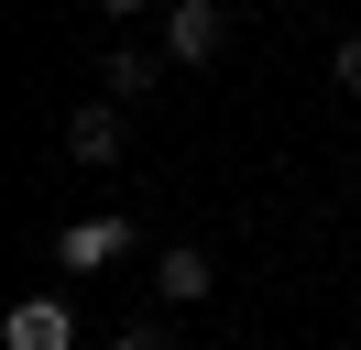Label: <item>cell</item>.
<instances>
[{
  "label": "cell",
  "mask_w": 361,
  "mask_h": 350,
  "mask_svg": "<svg viewBox=\"0 0 361 350\" xmlns=\"http://www.w3.org/2000/svg\"><path fill=\"white\" fill-rule=\"evenodd\" d=\"M0 350H77V306L66 296H23L0 318Z\"/></svg>",
  "instance_id": "obj_1"
},
{
  "label": "cell",
  "mask_w": 361,
  "mask_h": 350,
  "mask_svg": "<svg viewBox=\"0 0 361 350\" xmlns=\"http://www.w3.org/2000/svg\"><path fill=\"white\" fill-rule=\"evenodd\" d=\"M219 44H230V11H219V0H176V11H164V55H176V66H208Z\"/></svg>",
  "instance_id": "obj_2"
},
{
  "label": "cell",
  "mask_w": 361,
  "mask_h": 350,
  "mask_svg": "<svg viewBox=\"0 0 361 350\" xmlns=\"http://www.w3.org/2000/svg\"><path fill=\"white\" fill-rule=\"evenodd\" d=\"M132 252V219H66V241H55V262L66 274H99V262Z\"/></svg>",
  "instance_id": "obj_3"
},
{
  "label": "cell",
  "mask_w": 361,
  "mask_h": 350,
  "mask_svg": "<svg viewBox=\"0 0 361 350\" xmlns=\"http://www.w3.org/2000/svg\"><path fill=\"white\" fill-rule=\"evenodd\" d=\"M66 153H77V164H121V99L66 109Z\"/></svg>",
  "instance_id": "obj_4"
},
{
  "label": "cell",
  "mask_w": 361,
  "mask_h": 350,
  "mask_svg": "<svg viewBox=\"0 0 361 350\" xmlns=\"http://www.w3.org/2000/svg\"><path fill=\"white\" fill-rule=\"evenodd\" d=\"M208 284H219V262H208V252H186V241H176V252H154V296H176V306H197Z\"/></svg>",
  "instance_id": "obj_5"
},
{
  "label": "cell",
  "mask_w": 361,
  "mask_h": 350,
  "mask_svg": "<svg viewBox=\"0 0 361 350\" xmlns=\"http://www.w3.org/2000/svg\"><path fill=\"white\" fill-rule=\"evenodd\" d=\"M110 99H154V55L121 44V55H110Z\"/></svg>",
  "instance_id": "obj_6"
},
{
  "label": "cell",
  "mask_w": 361,
  "mask_h": 350,
  "mask_svg": "<svg viewBox=\"0 0 361 350\" xmlns=\"http://www.w3.org/2000/svg\"><path fill=\"white\" fill-rule=\"evenodd\" d=\"M329 77H339V99H361V33H350V44L329 55Z\"/></svg>",
  "instance_id": "obj_7"
},
{
  "label": "cell",
  "mask_w": 361,
  "mask_h": 350,
  "mask_svg": "<svg viewBox=\"0 0 361 350\" xmlns=\"http://www.w3.org/2000/svg\"><path fill=\"white\" fill-rule=\"evenodd\" d=\"M110 350H164V339H154V328H121V339H110Z\"/></svg>",
  "instance_id": "obj_8"
},
{
  "label": "cell",
  "mask_w": 361,
  "mask_h": 350,
  "mask_svg": "<svg viewBox=\"0 0 361 350\" xmlns=\"http://www.w3.org/2000/svg\"><path fill=\"white\" fill-rule=\"evenodd\" d=\"M99 11H110V22H121V11H154V0H99Z\"/></svg>",
  "instance_id": "obj_9"
}]
</instances>
